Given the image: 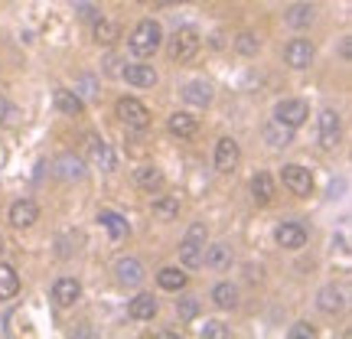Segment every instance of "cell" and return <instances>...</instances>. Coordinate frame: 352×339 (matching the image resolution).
<instances>
[{"label": "cell", "mask_w": 352, "mask_h": 339, "mask_svg": "<svg viewBox=\"0 0 352 339\" xmlns=\"http://www.w3.org/2000/svg\"><path fill=\"white\" fill-rule=\"evenodd\" d=\"M127 46H131V52L140 56V59L153 56V52L164 46V30H160V23H157V20H140V23L134 26L131 39H127Z\"/></svg>", "instance_id": "6da1fadb"}, {"label": "cell", "mask_w": 352, "mask_h": 339, "mask_svg": "<svg viewBox=\"0 0 352 339\" xmlns=\"http://www.w3.org/2000/svg\"><path fill=\"white\" fill-rule=\"evenodd\" d=\"M206 241H209V228L206 222H192L189 232L179 241V261L186 267H202V252H206Z\"/></svg>", "instance_id": "7a4b0ae2"}, {"label": "cell", "mask_w": 352, "mask_h": 339, "mask_svg": "<svg viewBox=\"0 0 352 339\" xmlns=\"http://www.w3.org/2000/svg\"><path fill=\"white\" fill-rule=\"evenodd\" d=\"M202 39L196 30H176L173 36L166 39V52H170V59L173 63H189V59H196V52H199Z\"/></svg>", "instance_id": "3957f363"}, {"label": "cell", "mask_w": 352, "mask_h": 339, "mask_svg": "<svg viewBox=\"0 0 352 339\" xmlns=\"http://www.w3.org/2000/svg\"><path fill=\"white\" fill-rule=\"evenodd\" d=\"M280 179H284V186H287L294 196H300V199H307V196L314 193V173L300 164H284Z\"/></svg>", "instance_id": "277c9868"}, {"label": "cell", "mask_w": 352, "mask_h": 339, "mask_svg": "<svg viewBox=\"0 0 352 339\" xmlns=\"http://www.w3.org/2000/svg\"><path fill=\"white\" fill-rule=\"evenodd\" d=\"M114 114H118L127 127H138V131H144V127L151 124V111H147V105L138 98H118Z\"/></svg>", "instance_id": "5b68a950"}, {"label": "cell", "mask_w": 352, "mask_h": 339, "mask_svg": "<svg viewBox=\"0 0 352 339\" xmlns=\"http://www.w3.org/2000/svg\"><path fill=\"white\" fill-rule=\"evenodd\" d=\"M310 118V108H307V101L300 98H284V101H277V108H274V121L277 124H284V127H297L303 124Z\"/></svg>", "instance_id": "8992f818"}, {"label": "cell", "mask_w": 352, "mask_h": 339, "mask_svg": "<svg viewBox=\"0 0 352 339\" xmlns=\"http://www.w3.org/2000/svg\"><path fill=\"white\" fill-rule=\"evenodd\" d=\"M52 173L65 179V183H76V179H85L88 170H85V160L76 157V153H59L56 160H52Z\"/></svg>", "instance_id": "52a82bcc"}, {"label": "cell", "mask_w": 352, "mask_h": 339, "mask_svg": "<svg viewBox=\"0 0 352 339\" xmlns=\"http://www.w3.org/2000/svg\"><path fill=\"white\" fill-rule=\"evenodd\" d=\"M215 170L219 173H232L235 166H239L241 160V147H239V140L235 138H222L219 144H215Z\"/></svg>", "instance_id": "ba28073f"}, {"label": "cell", "mask_w": 352, "mask_h": 339, "mask_svg": "<svg viewBox=\"0 0 352 339\" xmlns=\"http://www.w3.org/2000/svg\"><path fill=\"white\" fill-rule=\"evenodd\" d=\"M284 63L290 69H310V63H314V43L310 39H290L284 46Z\"/></svg>", "instance_id": "9c48e42d"}, {"label": "cell", "mask_w": 352, "mask_h": 339, "mask_svg": "<svg viewBox=\"0 0 352 339\" xmlns=\"http://www.w3.org/2000/svg\"><path fill=\"white\" fill-rule=\"evenodd\" d=\"M274 241L280 248H287V252H297V248L307 245V228L300 222H280L274 228Z\"/></svg>", "instance_id": "30bf717a"}, {"label": "cell", "mask_w": 352, "mask_h": 339, "mask_svg": "<svg viewBox=\"0 0 352 339\" xmlns=\"http://www.w3.org/2000/svg\"><path fill=\"white\" fill-rule=\"evenodd\" d=\"M340 111H333V108H323L320 111V144L327 147V151H336L340 147Z\"/></svg>", "instance_id": "8fae6325"}, {"label": "cell", "mask_w": 352, "mask_h": 339, "mask_svg": "<svg viewBox=\"0 0 352 339\" xmlns=\"http://www.w3.org/2000/svg\"><path fill=\"white\" fill-rule=\"evenodd\" d=\"M118 76L124 78L127 85H134V88H153L157 85V72H153V65H144V63L124 65Z\"/></svg>", "instance_id": "7c38bea8"}, {"label": "cell", "mask_w": 352, "mask_h": 339, "mask_svg": "<svg viewBox=\"0 0 352 339\" xmlns=\"http://www.w3.org/2000/svg\"><path fill=\"white\" fill-rule=\"evenodd\" d=\"M114 274L124 287H140L144 284V264L138 258H118L114 261Z\"/></svg>", "instance_id": "4fadbf2b"}, {"label": "cell", "mask_w": 352, "mask_h": 339, "mask_svg": "<svg viewBox=\"0 0 352 339\" xmlns=\"http://www.w3.org/2000/svg\"><path fill=\"white\" fill-rule=\"evenodd\" d=\"M179 95H183V101L186 105H192V108H209L212 105V85L209 82H186V85L179 88Z\"/></svg>", "instance_id": "5bb4252c"}, {"label": "cell", "mask_w": 352, "mask_h": 339, "mask_svg": "<svg viewBox=\"0 0 352 339\" xmlns=\"http://www.w3.org/2000/svg\"><path fill=\"white\" fill-rule=\"evenodd\" d=\"M78 297H82V284H78L76 277H59L52 284V300L59 303V307H72Z\"/></svg>", "instance_id": "9a60e30c"}, {"label": "cell", "mask_w": 352, "mask_h": 339, "mask_svg": "<svg viewBox=\"0 0 352 339\" xmlns=\"http://www.w3.org/2000/svg\"><path fill=\"white\" fill-rule=\"evenodd\" d=\"M52 105H56V111L65 114V118H78V114L85 111V101L78 98L76 91H69V88H56Z\"/></svg>", "instance_id": "2e32d148"}, {"label": "cell", "mask_w": 352, "mask_h": 339, "mask_svg": "<svg viewBox=\"0 0 352 339\" xmlns=\"http://www.w3.org/2000/svg\"><path fill=\"white\" fill-rule=\"evenodd\" d=\"M39 219V209L33 199H16L10 206V226L13 228H30Z\"/></svg>", "instance_id": "e0dca14e"}, {"label": "cell", "mask_w": 352, "mask_h": 339, "mask_svg": "<svg viewBox=\"0 0 352 339\" xmlns=\"http://www.w3.org/2000/svg\"><path fill=\"white\" fill-rule=\"evenodd\" d=\"M134 183H138L140 189H147V193H157V189H164V170L160 166H153V164H144L134 170Z\"/></svg>", "instance_id": "ac0fdd59"}, {"label": "cell", "mask_w": 352, "mask_h": 339, "mask_svg": "<svg viewBox=\"0 0 352 339\" xmlns=\"http://www.w3.org/2000/svg\"><path fill=\"white\" fill-rule=\"evenodd\" d=\"M196 118L192 114H186V111H176V114H170L166 118V131L173 134V138H179V140H189L192 134H196Z\"/></svg>", "instance_id": "d6986e66"}, {"label": "cell", "mask_w": 352, "mask_h": 339, "mask_svg": "<svg viewBox=\"0 0 352 339\" xmlns=\"http://www.w3.org/2000/svg\"><path fill=\"white\" fill-rule=\"evenodd\" d=\"M202 264L206 267H212V271H226L228 264H232V248L228 245H206V252H202Z\"/></svg>", "instance_id": "ffe728a7"}, {"label": "cell", "mask_w": 352, "mask_h": 339, "mask_svg": "<svg viewBox=\"0 0 352 339\" xmlns=\"http://www.w3.org/2000/svg\"><path fill=\"white\" fill-rule=\"evenodd\" d=\"M127 316H131V320H153V316H157L153 294H138L134 300L127 303Z\"/></svg>", "instance_id": "44dd1931"}, {"label": "cell", "mask_w": 352, "mask_h": 339, "mask_svg": "<svg viewBox=\"0 0 352 339\" xmlns=\"http://www.w3.org/2000/svg\"><path fill=\"white\" fill-rule=\"evenodd\" d=\"M88 151H91V160H95L101 170H114V166H118V160H114L111 147H108V144H104L101 138H95V134L88 138Z\"/></svg>", "instance_id": "7402d4cb"}, {"label": "cell", "mask_w": 352, "mask_h": 339, "mask_svg": "<svg viewBox=\"0 0 352 339\" xmlns=\"http://www.w3.org/2000/svg\"><path fill=\"white\" fill-rule=\"evenodd\" d=\"M316 10L310 7V3H294V7H287V13H284V23L294 26V30H303V26L314 23Z\"/></svg>", "instance_id": "603a6c76"}, {"label": "cell", "mask_w": 352, "mask_h": 339, "mask_svg": "<svg viewBox=\"0 0 352 339\" xmlns=\"http://www.w3.org/2000/svg\"><path fill=\"white\" fill-rule=\"evenodd\" d=\"M98 222L108 228V235H111L114 241H121L127 235V219H124V215H118V212H111V209H101Z\"/></svg>", "instance_id": "cb8c5ba5"}, {"label": "cell", "mask_w": 352, "mask_h": 339, "mask_svg": "<svg viewBox=\"0 0 352 339\" xmlns=\"http://www.w3.org/2000/svg\"><path fill=\"white\" fill-rule=\"evenodd\" d=\"M252 196L258 206H267V202L274 199V179L267 173H254L252 176Z\"/></svg>", "instance_id": "d4e9b609"}, {"label": "cell", "mask_w": 352, "mask_h": 339, "mask_svg": "<svg viewBox=\"0 0 352 339\" xmlns=\"http://www.w3.org/2000/svg\"><path fill=\"white\" fill-rule=\"evenodd\" d=\"M20 294V274L10 264H0V300H13Z\"/></svg>", "instance_id": "484cf974"}, {"label": "cell", "mask_w": 352, "mask_h": 339, "mask_svg": "<svg viewBox=\"0 0 352 339\" xmlns=\"http://www.w3.org/2000/svg\"><path fill=\"white\" fill-rule=\"evenodd\" d=\"M316 307L323 310V314H340L346 300H342V290L340 287H323L316 294Z\"/></svg>", "instance_id": "4316f807"}, {"label": "cell", "mask_w": 352, "mask_h": 339, "mask_svg": "<svg viewBox=\"0 0 352 339\" xmlns=\"http://www.w3.org/2000/svg\"><path fill=\"white\" fill-rule=\"evenodd\" d=\"M212 303H215V307H222V310L239 307V287H235V284H228V281L215 284V287H212Z\"/></svg>", "instance_id": "83f0119b"}, {"label": "cell", "mask_w": 352, "mask_h": 339, "mask_svg": "<svg viewBox=\"0 0 352 339\" xmlns=\"http://www.w3.org/2000/svg\"><path fill=\"white\" fill-rule=\"evenodd\" d=\"M264 140L271 147H290L294 144V127H284V124H277V121H271V124L264 127Z\"/></svg>", "instance_id": "f1b7e54d"}, {"label": "cell", "mask_w": 352, "mask_h": 339, "mask_svg": "<svg viewBox=\"0 0 352 339\" xmlns=\"http://www.w3.org/2000/svg\"><path fill=\"white\" fill-rule=\"evenodd\" d=\"M91 36H95V43H98V46H111L114 39L121 36V30H118V23H111V20H95V23H91Z\"/></svg>", "instance_id": "f546056e"}, {"label": "cell", "mask_w": 352, "mask_h": 339, "mask_svg": "<svg viewBox=\"0 0 352 339\" xmlns=\"http://www.w3.org/2000/svg\"><path fill=\"white\" fill-rule=\"evenodd\" d=\"M176 215H179V196H160V199H153V219L173 222Z\"/></svg>", "instance_id": "4dcf8cb0"}, {"label": "cell", "mask_w": 352, "mask_h": 339, "mask_svg": "<svg viewBox=\"0 0 352 339\" xmlns=\"http://www.w3.org/2000/svg\"><path fill=\"white\" fill-rule=\"evenodd\" d=\"M186 281H189V277L183 274L179 267H164V271L157 274V284H160L164 290H173V294H176V290L186 287Z\"/></svg>", "instance_id": "1f68e13d"}, {"label": "cell", "mask_w": 352, "mask_h": 339, "mask_svg": "<svg viewBox=\"0 0 352 339\" xmlns=\"http://www.w3.org/2000/svg\"><path fill=\"white\" fill-rule=\"evenodd\" d=\"M20 118H23V111H20L10 98H0V124H3V127H16V124H20Z\"/></svg>", "instance_id": "d6a6232c"}, {"label": "cell", "mask_w": 352, "mask_h": 339, "mask_svg": "<svg viewBox=\"0 0 352 339\" xmlns=\"http://www.w3.org/2000/svg\"><path fill=\"white\" fill-rule=\"evenodd\" d=\"M235 50H239L241 56H258L261 39L254 36V33H239V36H235Z\"/></svg>", "instance_id": "836d02e7"}, {"label": "cell", "mask_w": 352, "mask_h": 339, "mask_svg": "<svg viewBox=\"0 0 352 339\" xmlns=\"http://www.w3.org/2000/svg\"><path fill=\"white\" fill-rule=\"evenodd\" d=\"M176 316H179L183 323H186V320H196V316H199V300H196V297H179V300H176Z\"/></svg>", "instance_id": "e575fe53"}, {"label": "cell", "mask_w": 352, "mask_h": 339, "mask_svg": "<svg viewBox=\"0 0 352 339\" xmlns=\"http://www.w3.org/2000/svg\"><path fill=\"white\" fill-rule=\"evenodd\" d=\"M202 339H228L232 336V329L226 327V323H219V320H206V327L199 329Z\"/></svg>", "instance_id": "d590c367"}, {"label": "cell", "mask_w": 352, "mask_h": 339, "mask_svg": "<svg viewBox=\"0 0 352 339\" xmlns=\"http://www.w3.org/2000/svg\"><path fill=\"white\" fill-rule=\"evenodd\" d=\"M76 95L82 101H85V98H98V82H95L91 76H82V82H78V88H76Z\"/></svg>", "instance_id": "8d00e7d4"}, {"label": "cell", "mask_w": 352, "mask_h": 339, "mask_svg": "<svg viewBox=\"0 0 352 339\" xmlns=\"http://www.w3.org/2000/svg\"><path fill=\"white\" fill-rule=\"evenodd\" d=\"M287 336H290V339H314L316 329L310 327V323H303V320H300V323H294V327L287 329Z\"/></svg>", "instance_id": "74e56055"}, {"label": "cell", "mask_w": 352, "mask_h": 339, "mask_svg": "<svg viewBox=\"0 0 352 339\" xmlns=\"http://www.w3.org/2000/svg\"><path fill=\"white\" fill-rule=\"evenodd\" d=\"M76 10H78V17H82L85 23H95V20H98V10H95L91 3H78Z\"/></svg>", "instance_id": "f35d334b"}, {"label": "cell", "mask_w": 352, "mask_h": 339, "mask_svg": "<svg viewBox=\"0 0 352 339\" xmlns=\"http://www.w3.org/2000/svg\"><path fill=\"white\" fill-rule=\"evenodd\" d=\"M340 56L346 59V63H349V56H352V43H349V36H346V39L340 43Z\"/></svg>", "instance_id": "ab89813d"}, {"label": "cell", "mask_w": 352, "mask_h": 339, "mask_svg": "<svg viewBox=\"0 0 352 339\" xmlns=\"http://www.w3.org/2000/svg\"><path fill=\"white\" fill-rule=\"evenodd\" d=\"M0 252H3V239H0Z\"/></svg>", "instance_id": "60d3db41"}]
</instances>
